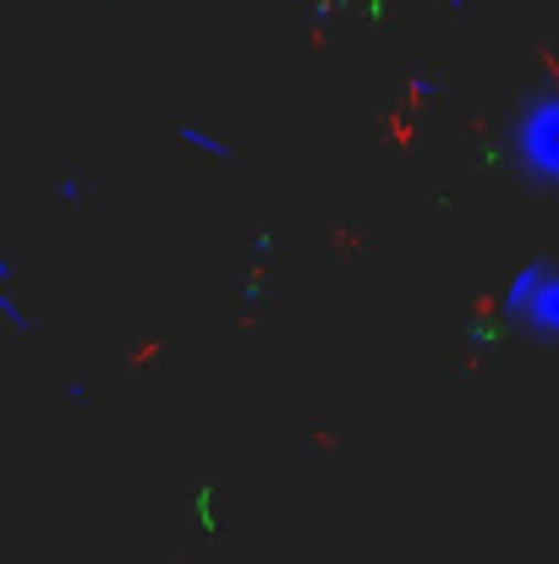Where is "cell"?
Returning <instances> with one entry per match:
<instances>
[{
    "mask_svg": "<svg viewBox=\"0 0 559 564\" xmlns=\"http://www.w3.org/2000/svg\"><path fill=\"white\" fill-rule=\"evenodd\" d=\"M516 154H522V165H533L538 176H549L559 187V99H544V105L522 121Z\"/></svg>",
    "mask_w": 559,
    "mask_h": 564,
    "instance_id": "obj_1",
    "label": "cell"
},
{
    "mask_svg": "<svg viewBox=\"0 0 559 564\" xmlns=\"http://www.w3.org/2000/svg\"><path fill=\"white\" fill-rule=\"evenodd\" d=\"M505 302H510V313H522L538 335L559 340V274H522Z\"/></svg>",
    "mask_w": 559,
    "mask_h": 564,
    "instance_id": "obj_2",
    "label": "cell"
}]
</instances>
